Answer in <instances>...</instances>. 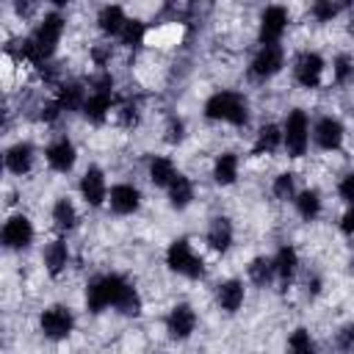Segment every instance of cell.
<instances>
[{
  "label": "cell",
  "instance_id": "4316f807",
  "mask_svg": "<svg viewBox=\"0 0 354 354\" xmlns=\"http://www.w3.org/2000/svg\"><path fill=\"white\" fill-rule=\"evenodd\" d=\"M86 94H88L86 83H80V80H66V77L53 88V97L58 100V105L64 108V113H80V108H83V102H86Z\"/></svg>",
  "mask_w": 354,
  "mask_h": 354
},
{
  "label": "cell",
  "instance_id": "8992f818",
  "mask_svg": "<svg viewBox=\"0 0 354 354\" xmlns=\"http://www.w3.org/2000/svg\"><path fill=\"white\" fill-rule=\"evenodd\" d=\"M36 329L44 340L50 343H61L66 337H72V332L77 329V315L69 304L64 301H53L47 307L39 310V318H36Z\"/></svg>",
  "mask_w": 354,
  "mask_h": 354
},
{
  "label": "cell",
  "instance_id": "4dcf8cb0",
  "mask_svg": "<svg viewBox=\"0 0 354 354\" xmlns=\"http://www.w3.org/2000/svg\"><path fill=\"white\" fill-rule=\"evenodd\" d=\"M296 194H299V185H296V174L293 171L274 174V180H271V196L277 202H293Z\"/></svg>",
  "mask_w": 354,
  "mask_h": 354
},
{
  "label": "cell",
  "instance_id": "7c38bea8",
  "mask_svg": "<svg viewBox=\"0 0 354 354\" xmlns=\"http://www.w3.org/2000/svg\"><path fill=\"white\" fill-rule=\"evenodd\" d=\"M41 158H44V163H47L50 171H55V174H69V171L77 166V144H75L66 133H58V136H53V138L44 144Z\"/></svg>",
  "mask_w": 354,
  "mask_h": 354
},
{
  "label": "cell",
  "instance_id": "e0dca14e",
  "mask_svg": "<svg viewBox=\"0 0 354 354\" xmlns=\"http://www.w3.org/2000/svg\"><path fill=\"white\" fill-rule=\"evenodd\" d=\"M69 266H72V249L66 243V235H58L41 246V268L50 279L64 277L69 271Z\"/></svg>",
  "mask_w": 354,
  "mask_h": 354
},
{
  "label": "cell",
  "instance_id": "484cf974",
  "mask_svg": "<svg viewBox=\"0 0 354 354\" xmlns=\"http://www.w3.org/2000/svg\"><path fill=\"white\" fill-rule=\"evenodd\" d=\"M293 210H296V216H299L304 224L318 221L321 213H324V194H321L315 185L299 188V194L293 196Z\"/></svg>",
  "mask_w": 354,
  "mask_h": 354
},
{
  "label": "cell",
  "instance_id": "ffe728a7",
  "mask_svg": "<svg viewBox=\"0 0 354 354\" xmlns=\"http://www.w3.org/2000/svg\"><path fill=\"white\" fill-rule=\"evenodd\" d=\"M210 177L218 188H232L241 180V155L232 149H224L210 163Z\"/></svg>",
  "mask_w": 354,
  "mask_h": 354
},
{
  "label": "cell",
  "instance_id": "836d02e7",
  "mask_svg": "<svg viewBox=\"0 0 354 354\" xmlns=\"http://www.w3.org/2000/svg\"><path fill=\"white\" fill-rule=\"evenodd\" d=\"M285 346H288L290 351H299V354H310V351L315 348V340H313V335H310V329H307V326H296V329L288 335Z\"/></svg>",
  "mask_w": 354,
  "mask_h": 354
},
{
  "label": "cell",
  "instance_id": "d6a6232c",
  "mask_svg": "<svg viewBox=\"0 0 354 354\" xmlns=\"http://www.w3.org/2000/svg\"><path fill=\"white\" fill-rule=\"evenodd\" d=\"M340 17V0H313L310 3V19L315 25H332Z\"/></svg>",
  "mask_w": 354,
  "mask_h": 354
},
{
  "label": "cell",
  "instance_id": "f35d334b",
  "mask_svg": "<svg viewBox=\"0 0 354 354\" xmlns=\"http://www.w3.org/2000/svg\"><path fill=\"white\" fill-rule=\"evenodd\" d=\"M337 230H340V235L346 241L354 243V205H346V210H343V216L337 221Z\"/></svg>",
  "mask_w": 354,
  "mask_h": 354
},
{
  "label": "cell",
  "instance_id": "1f68e13d",
  "mask_svg": "<svg viewBox=\"0 0 354 354\" xmlns=\"http://www.w3.org/2000/svg\"><path fill=\"white\" fill-rule=\"evenodd\" d=\"M332 83H335L337 88L354 83V55L337 53V55L332 58Z\"/></svg>",
  "mask_w": 354,
  "mask_h": 354
},
{
  "label": "cell",
  "instance_id": "f546056e",
  "mask_svg": "<svg viewBox=\"0 0 354 354\" xmlns=\"http://www.w3.org/2000/svg\"><path fill=\"white\" fill-rule=\"evenodd\" d=\"M116 41H119V47H124V50H138V47H144V41H147V25H144L141 19H133V17H130Z\"/></svg>",
  "mask_w": 354,
  "mask_h": 354
},
{
  "label": "cell",
  "instance_id": "3957f363",
  "mask_svg": "<svg viewBox=\"0 0 354 354\" xmlns=\"http://www.w3.org/2000/svg\"><path fill=\"white\" fill-rule=\"evenodd\" d=\"M64 33H66V17H64L61 11L50 8V11H44V14L39 17V22L33 25V30L28 33L39 66H44L47 61L55 58L61 41H64ZM39 66H36V69H39Z\"/></svg>",
  "mask_w": 354,
  "mask_h": 354
},
{
  "label": "cell",
  "instance_id": "7a4b0ae2",
  "mask_svg": "<svg viewBox=\"0 0 354 354\" xmlns=\"http://www.w3.org/2000/svg\"><path fill=\"white\" fill-rule=\"evenodd\" d=\"M202 116L213 124H227V127H246L249 124V116H252V108H249V100L241 94V91H232V88H218L213 91L205 105H202Z\"/></svg>",
  "mask_w": 354,
  "mask_h": 354
},
{
  "label": "cell",
  "instance_id": "4fadbf2b",
  "mask_svg": "<svg viewBox=\"0 0 354 354\" xmlns=\"http://www.w3.org/2000/svg\"><path fill=\"white\" fill-rule=\"evenodd\" d=\"M108 191H111V185H108L105 169L102 166H94V163L86 166L83 174H80V180H77V194H80L83 205L91 207V210L105 207L108 205Z\"/></svg>",
  "mask_w": 354,
  "mask_h": 354
},
{
  "label": "cell",
  "instance_id": "ba28073f",
  "mask_svg": "<svg viewBox=\"0 0 354 354\" xmlns=\"http://www.w3.org/2000/svg\"><path fill=\"white\" fill-rule=\"evenodd\" d=\"M36 241V224L28 213L17 210V213H8L6 221H3V230H0V243L6 252H14V254H22L33 246Z\"/></svg>",
  "mask_w": 354,
  "mask_h": 354
},
{
  "label": "cell",
  "instance_id": "8d00e7d4",
  "mask_svg": "<svg viewBox=\"0 0 354 354\" xmlns=\"http://www.w3.org/2000/svg\"><path fill=\"white\" fill-rule=\"evenodd\" d=\"M337 199L343 205H354V169L340 174V180H337Z\"/></svg>",
  "mask_w": 354,
  "mask_h": 354
},
{
  "label": "cell",
  "instance_id": "5b68a950",
  "mask_svg": "<svg viewBox=\"0 0 354 354\" xmlns=\"http://www.w3.org/2000/svg\"><path fill=\"white\" fill-rule=\"evenodd\" d=\"M163 263L171 274L183 279H202L205 277V257L196 252V246L188 238H174L169 241L163 252Z\"/></svg>",
  "mask_w": 354,
  "mask_h": 354
},
{
  "label": "cell",
  "instance_id": "9c48e42d",
  "mask_svg": "<svg viewBox=\"0 0 354 354\" xmlns=\"http://www.w3.org/2000/svg\"><path fill=\"white\" fill-rule=\"evenodd\" d=\"M282 69H285V47H282V41L257 44V50H254V55L249 58V66H246L249 77L257 80V83H266V80L277 77Z\"/></svg>",
  "mask_w": 354,
  "mask_h": 354
},
{
  "label": "cell",
  "instance_id": "2e32d148",
  "mask_svg": "<svg viewBox=\"0 0 354 354\" xmlns=\"http://www.w3.org/2000/svg\"><path fill=\"white\" fill-rule=\"evenodd\" d=\"M141 205H144V194H141V188H138L136 183L122 180V183H113V185H111V191H108V205H105V207H108L113 216H119V218L136 216V213L141 210Z\"/></svg>",
  "mask_w": 354,
  "mask_h": 354
},
{
  "label": "cell",
  "instance_id": "ab89813d",
  "mask_svg": "<svg viewBox=\"0 0 354 354\" xmlns=\"http://www.w3.org/2000/svg\"><path fill=\"white\" fill-rule=\"evenodd\" d=\"M47 3H50V8H55V11H64V8H66L72 0H47Z\"/></svg>",
  "mask_w": 354,
  "mask_h": 354
},
{
  "label": "cell",
  "instance_id": "30bf717a",
  "mask_svg": "<svg viewBox=\"0 0 354 354\" xmlns=\"http://www.w3.org/2000/svg\"><path fill=\"white\" fill-rule=\"evenodd\" d=\"M346 124L340 116L335 113H321L315 122H313V144L315 149L326 152V155H335L346 147Z\"/></svg>",
  "mask_w": 354,
  "mask_h": 354
},
{
  "label": "cell",
  "instance_id": "cb8c5ba5",
  "mask_svg": "<svg viewBox=\"0 0 354 354\" xmlns=\"http://www.w3.org/2000/svg\"><path fill=\"white\" fill-rule=\"evenodd\" d=\"M166 199H169V207H171V210H177V213L188 210V207L194 205V199H196V185H194V180H191L188 174L177 171L174 180L166 185Z\"/></svg>",
  "mask_w": 354,
  "mask_h": 354
},
{
  "label": "cell",
  "instance_id": "9a60e30c",
  "mask_svg": "<svg viewBox=\"0 0 354 354\" xmlns=\"http://www.w3.org/2000/svg\"><path fill=\"white\" fill-rule=\"evenodd\" d=\"M36 160H39V149L33 141L28 138H17L14 144L6 147L3 152V169L11 174V177H28L33 169H36Z\"/></svg>",
  "mask_w": 354,
  "mask_h": 354
},
{
  "label": "cell",
  "instance_id": "7402d4cb",
  "mask_svg": "<svg viewBox=\"0 0 354 354\" xmlns=\"http://www.w3.org/2000/svg\"><path fill=\"white\" fill-rule=\"evenodd\" d=\"M271 260H274V274H277V282H279L282 288H288V285L296 279L299 266H301L299 249H296L293 243H282V246H277V252L271 254Z\"/></svg>",
  "mask_w": 354,
  "mask_h": 354
},
{
  "label": "cell",
  "instance_id": "83f0119b",
  "mask_svg": "<svg viewBox=\"0 0 354 354\" xmlns=\"http://www.w3.org/2000/svg\"><path fill=\"white\" fill-rule=\"evenodd\" d=\"M177 171L180 169H177L171 155H152L149 163H147V180H149L152 188H160V191H166V185L174 180Z\"/></svg>",
  "mask_w": 354,
  "mask_h": 354
},
{
  "label": "cell",
  "instance_id": "74e56055",
  "mask_svg": "<svg viewBox=\"0 0 354 354\" xmlns=\"http://www.w3.org/2000/svg\"><path fill=\"white\" fill-rule=\"evenodd\" d=\"M335 348L340 351H354V321L343 324L335 329Z\"/></svg>",
  "mask_w": 354,
  "mask_h": 354
},
{
  "label": "cell",
  "instance_id": "f1b7e54d",
  "mask_svg": "<svg viewBox=\"0 0 354 354\" xmlns=\"http://www.w3.org/2000/svg\"><path fill=\"white\" fill-rule=\"evenodd\" d=\"M246 279L254 285V288H271L277 282V274H274V260L271 254H257L246 263Z\"/></svg>",
  "mask_w": 354,
  "mask_h": 354
},
{
  "label": "cell",
  "instance_id": "ac0fdd59",
  "mask_svg": "<svg viewBox=\"0 0 354 354\" xmlns=\"http://www.w3.org/2000/svg\"><path fill=\"white\" fill-rule=\"evenodd\" d=\"M235 243V224L230 216H213L205 227V246L213 254H227Z\"/></svg>",
  "mask_w": 354,
  "mask_h": 354
},
{
  "label": "cell",
  "instance_id": "8fae6325",
  "mask_svg": "<svg viewBox=\"0 0 354 354\" xmlns=\"http://www.w3.org/2000/svg\"><path fill=\"white\" fill-rule=\"evenodd\" d=\"M196 326H199V315L194 310V304L188 301H174L169 307V313L163 315V329L169 335V340L174 343H185L196 335Z\"/></svg>",
  "mask_w": 354,
  "mask_h": 354
},
{
  "label": "cell",
  "instance_id": "d6986e66",
  "mask_svg": "<svg viewBox=\"0 0 354 354\" xmlns=\"http://www.w3.org/2000/svg\"><path fill=\"white\" fill-rule=\"evenodd\" d=\"M246 304V282L238 279V277H230V279H221L216 285V307L218 313L224 315H238Z\"/></svg>",
  "mask_w": 354,
  "mask_h": 354
},
{
  "label": "cell",
  "instance_id": "44dd1931",
  "mask_svg": "<svg viewBox=\"0 0 354 354\" xmlns=\"http://www.w3.org/2000/svg\"><path fill=\"white\" fill-rule=\"evenodd\" d=\"M50 221H53V230L58 235H69L80 227V210L75 205V199L69 196H58L50 207Z\"/></svg>",
  "mask_w": 354,
  "mask_h": 354
},
{
  "label": "cell",
  "instance_id": "d590c367",
  "mask_svg": "<svg viewBox=\"0 0 354 354\" xmlns=\"http://www.w3.org/2000/svg\"><path fill=\"white\" fill-rule=\"evenodd\" d=\"M8 3H11V14L19 22H28L39 14V0H8Z\"/></svg>",
  "mask_w": 354,
  "mask_h": 354
},
{
  "label": "cell",
  "instance_id": "e575fe53",
  "mask_svg": "<svg viewBox=\"0 0 354 354\" xmlns=\"http://www.w3.org/2000/svg\"><path fill=\"white\" fill-rule=\"evenodd\" d=\"M185 133H188V127H185V119H183V116H169V119H166L163 138H166L169 144H183V141H185Z\"/></svg>",
  "mask_w": 354,
  "mask_h": 354
},
{
  "label": "cell",
  "instance_id": "d4e9b609",
  "mask_svg": "<svg viewBox=\"0 0 354 354\" xmlns=\"http://www.w3.org/2000/svg\"><path fill=\"white\" fill-rule=\"evenodd\" d=\"M282 152V124L277 122H263L254 133V141H252V155H260V158H271Z\"/></svg>",
  "mask_w": 354,
  "mask_h": 354
},
{
  "label": "cell",
  "instance_id": "6da1fadb",
  "mask_svg": "<svg viewBox=\"0 0 354 354\" xmlns=\"http://www.w3.org/2000/svg\"><path fill=\"white\" fill-rule=\"evenodd\" d=\"M83 301H86V310L91 315H100V313H119L124 318H138L141 310H144V296L141 290L119 271H102V274H94L88 282H86V290H83Z\"/></svg>",
  "mask_w": 354,
  "mask_h": 354
},
{
  "label": "cell",
  "instance_id": "603a6c76",
  "mask_svg": "<svg viewBox=\"0 0 354 354\" xmlns=\"http://www.w3.org/2000/svg\"><path fill=\"white\" fill-rule=\"evenodd\" d=\"M127 11L119 6V3H105L100 11H97V17H94V25H97V30H100V36H105V39H119V33H122V28L127 25Z\"/></svg>",
  "mask_w": 354,
  "mask_h": 354
},
{
  "label": "cell",
  "instance_id": "277c9868",
  "mask_svg": "<svg viewBox=\"0 0 354 354\" xmlns=\"http://www.w3.org/2000/svg\"><path fill=\"white\" fill-rule=\"evenodd\" d=\"M279 124H282V152L293 160H301L310 152V144H313L310 113L304 108H290Z\"/></svg>",
  "mask_w": 354,
  "mask_h": 354
},
{
  "label": "cell",
  "instance_id": "52a82bcc",
  "mask_svg": "<svg viewBox=\"0 0 354 354\" xmlns=\"http://www.w3.org/2000/svg\"><path fill=\"white\" fill-rule=\"evenodd\" d=\"M326 69H329V64H326V58H324L318 50H301V53L293 58V64H290L293 83H296L299 88H304V91L321 88L324 80H326Z\"/></svg>",
  "mask_w": 354,
  "mask_h": 354
},
{
  "label": "cell",
  "instance_id": "5bb4252c",
  "mask_svg": "<svg viewBox=\"0 0 354 354\" xmlns=\"http://www.w3.org/2000/svg\"><path fill=\"white\" fill-rule=\"evenodd\" d=\"M290 28V11L279 3H268L257 17V41L260 44H277Z\"/></svg>",
  "mask_w": 354,
  "mask_h": 354
}]
</instances>
